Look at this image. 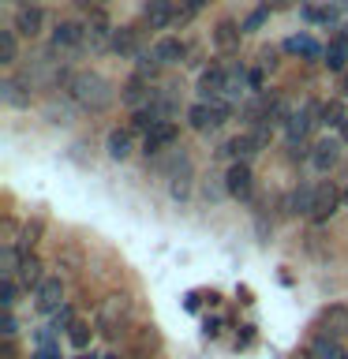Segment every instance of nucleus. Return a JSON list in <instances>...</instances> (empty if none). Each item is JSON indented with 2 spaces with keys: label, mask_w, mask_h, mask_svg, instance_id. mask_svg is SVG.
<instances>
[{
  "label": "nucleus",
  "mask_w": 348,
  "mask_h": 359,
  "mask_svg": "<svg viewBox=\"0 0 348 359\" xmlns=\"http://www.w3.org/2000/svg\"><path fill=\"white\" fill-rule=\"evenodd\" d=\"M67 97L86 112H105L112 105V97H116V90H112V83L98 72H75L67 79Z\"/></svg>",
  "instance_id": "obj_1"
},
{
  "label": "nucleus",
  "mask_w": 348,
  "mask_h": 359,
  "mask_svg": "<svg viewBox=\"0 0 348 359\" xmlns=\"http://www.w3.org/2000/svg\"><path fill=\"white\" fill-rule=\"evenodd\" d=\"M128 318H131V299H128V296H109V299H101V307H98V333L116 337L123 325H128Z\"/></svg>",
  "instance_id": "obj_2"
},
{
  "label": "nucleus",
  "mask_w": 348,
  "mask_h": 359,
  "mask_svg": "<svg viewBox=\"0 0 348 359\" xmlns=\"http://www.w3.org/2000/svg\"><path fill=\"white\" fill-rule=\"evenodd\" d=\"M229 116H232V105H229V101H199V105L187 109V123H191L195 131L221 128Z\"/></svg>",
  "instance_id": "obj_3"
},
{
  "label": "nucleus",
  "mask_w": 348,
  "mask_h": 359,
  "mask_svg": "<svg viewBox=\"0 0 348 359\" xmlns=\"http://www.w3.org/2000/svg\"><path fill=\"white\" fill-rule=\"evenodd\" d=\"M314 116H322V109L314 105V101H303V105L292 112V120L285 123V131H288V146H303V139H307V131L314 128Z\"/></svg>",
  "instance_id": "obj_4"
},
{
  "label": "nucleus",
  "mask_w": 348,
  "mask_h": 359,
  "mask_svg": "<svg viewBox=\"0 0 348 359\" xmlns=\"http://www.w3.org/2000/svg\"><path fill=\"white\" fill-rule=\"evenodd\" d=\"M344 202V195L341 191H337L330 180H326V184H314V210H311V221L314 224H326L337 213V206H341Z\"/></svg>",
  "instance_id": "obj_5"
},
{
  "label": "nucleus",
  "mask_w": 348,
  "mask_h": 359,
  "mask_svg": "<svg viewBox=\"0 0 348 359\" xmlns=\"http://www.w3.org/2000/svg\"><path fill=\"white\" fill-rule=\"evenodd\" d=\"M64 303V280L60 277H45L38 288H34V307L41 314H56Z\"/></svg>",
  "instance_id": "obj_6"
},
{
  "label": "nucleus",
  "mask_w": 348,
  "mask_h": 359,
  "mask_svg": "<svg viewBox=\"0 0 348 359\" xmlns=\"http://www.w3.org/2000/svg\"><path fill=\"white\" fill-rule=\"evenodd\" d=\"M142 19L150 22V30H168L180 19V11L173 0H146L142 4Z\"/></svg>",
  "instance_id": "obj_7"
},
{
  "label": "nucleus",
  "mask_w": 348,
  "mask_h": 359,
  "mask_svg": "<svg viewBox=\"0 0 348 359\" xmlns=\"http://www.w3.org/2000/svg\"><path fill=\"white\" fill-rule=\"evenodd\" d=\"M251 187H255L251 165H243V161H232V168L225 172V191H229L232 198H251Z\"/></svg>",
  "instance_id": "obj_8"
},
{
  "label": "nucleus",
  "mask_w": 348,
  "mask_h": 359,
  "mask_svg": "<svg viewBox=\"0 0 348 359\" xmlns=\"http://www.w3.org/2000/svg\"><path fill=\"white\" fill-rule=\"evenodd\" d=\"M176 135H180V128H176L173 120L157 123V128H154L150 135H142V154H146V157H157L161 150H168V146L176 142Z\"/></svg>",
  "instance_id": "obj_9"
},
{
  "label": "nucleus",
  "mask_w": 348,
  "mask_h": 359,
  "mask_svg": "<svg viewBox=\"0 0 348 359\" xmlns=\"http://www.w3.org/2000/svg\"><path fill=\"white\" fill-rule=\"evenodd\" d=\"M341 161V139H322V142H314L311 146V165H314V172H330V168Z\"/></svg>",
  "instance_id": "obj_10"
},
{
  "label": "nucleus",
  "mask_w": 348,
  "mask_h": 359,
  "mask_svg": "<svg viewBox=\"0 0 348 359\" xmlns=\"http://www.w3.org/2000/svg\"><path fill=\"white\" fill-rule=\"evenodd\" d=\"M120 101H123V105H131L135 112H139V109H146V105L154 101V90H150V83H146V79L131 75L128 83L120 86Z\"/></svg>",
  "instance_id": "obj_11"
},
{
  "label": "nucleus",
  "mask_w": 348,
  "mask_h": 359,
  "mask_svg": "<svg viewBox=\"0 0 348 359\" xmlns=\"http://www.w3.org/2000/svg\"><path fill=\"white\" fill-rule=\"evenodd\" d=\"M319 330H322V337H333V341H341V337L348 333V307H344V303H333V307L322 311Z\"/></svg>",
  "instance_id": "obj_12"
},
{
  "label": "nucleus",
  "mask_w": 348,
  "mask_h": 359,
  "mask_svg": "<svg viewBox=\"0 0 348 359\" xmlns=\"http://www.w3.org/2000/svg\"><path fill=\"white\" fill-rule=\"evenodd\" d=\"M45 27V11L38 4H19L15 11V34H22V38H38Z\"/></svg>",
  "instance_id": "obj_13"
},
{
  "label": "nucleus",
  "mask_w": 348,
  "mask_h": 359,
  "mask_svg": "<svg viewBox=\"0 0 348 359\" xmlns=\"http://www.w3.org/2000/svg\"><path fill=\"white\" fill-rule=\"evenodd\" d=\"M0 97H4L11 109H27V105H30V75H11V79H4Z\"/></svg>",
  "instance_id": "obj_14"
},
{
  "label": "nucleus",
  "mask_w": 348,
  "mask_h": 359,
  "mask_svg": "<svg viewBox=\"0 0 348 359\" xmlns=\"http://www.w3.org/2000/svg\"><path fill=\"white\" fill-rule=\"evenodd\" d=\"M86 41V27L83 22H75V19H60L56 22V30H53V45L56 49H72V45H83Z\"/></svg>",
  "instance_id": "obj_15"
},
{
  "label": "nucleus",
  "mask_w": 348,
  "mask_h": 359,
  "mask_svg": "<svg viewBox=\"0 0 348 359\" xmlns=\"http://www.w3.org/2000/svg\"><path fill=\"white\" fill-rule=\"evenodd\" d=\"M154 60L157 64H180V60H184V56H187V45L184 41H180V38H161V41H154Z\"/></svg>",
  "instance_id": "obj_16"
},
{
  "label": "nucleus",
  "mask_w": 348,
  "mask_h": 359,
  "mask_svg": "<svg viewBox=\"0 0 348 359\" xmlns=\"http://www.w3.org/2000/svg\"><path fill=\"white\" fill-rule=\"evenodd\" d=\"M258 150H262V146L255 142V135H251V131H247V135H236V139L225 142V150H221V154H229V157H236V161H243V165H247Z\"/></svg>",
  "instance_id": "obj_17"
},
{
  "label": "nucleus",
  "mask_w": 348,
  "mask_h": 359,
  "mask_svg": "<svg viewBox=\"0 0 348 359\" xmlns=\"http://www.w3.org/2000/svg\"><path fill=\"white\" fill-rule=\"evenodd\" d=\"M326 67H330V72H344L348 67V30H341L330 45H326Z\"/></svg>",
  "instance_id": "obj_18"
},
{
  "label": "nucleus",
  "mask_w": 348,
  "mask_h": 359,
  "mask_svg": "<svg viewBox=\"0 0 348 359\" xmlns=\"http://www.w3.org/2000/svg\"><path fill=\"white\" fill-rule=\"evenodd\" d=\"M288 213H296V217H311V210H314V187L311 184H300V187H292V195H288Z\"/></svg>",
  "instance_id": "obj_19"
},
{
  "label": "nucleus",
  "mask_w": 348,
  "mask_h": 359,
  "mask_svg": "<svg viewBox=\"0 0 348 359\" xmlns=\"http://www.w3.org/2000/svg\"><path fill=\"white\" fill-rule=\"evenodd\" d=\"M307 355H311V359H348L344 344H341V341H333V337H322V333L311 341Z\"/></svg>",
  "instance_id": "obj_20"
},
{
  "label": "nucleus",
  "mask_w": 348,
  "mask_h": 359,
  "mask_svg": "<svg viewBox=\"0 0 348 359\" xmlns=\"http://www.w3.org/2000/svg\"><path fill=\"white\" fill-rule=\"evenodd\" d=\"M285 49L296 53V56H307V60H322V56H326V49H322V45L314 41V38H307V34H296V38H288Z\"/></svg>",
  "instance_id": "obj_21"
},
{
  "label": "nucleus",
  "mask_w": 348,
  "mask_h": 359,
  "mask_svg": "<svg viewBox=\"0 0 348 359\" xmlns=\"http://www.w3.org/2000/svg\"><path fill=\"white\" fill-rule=\"evenodd\" d=\"M240 27H236V22L232 19H221L218 22V27H213V45H218V49H225V53H229V49H236V45H240Z\"/></svg>",
  "instance_id": "obj_22"
},
{
  "label": "nucleus",
  "mask_w": 348,
  "mask_h": 359,
  "mask_svg": "<svg viewBox=\"0 0 348 359\" xmlns=\"http://www.w3.org/2000/svg\"><path fill=\"white\" fill-rule=\"evenodd\" d=\"M105 150L112 161H128L131 157V131H109V142H105Z\"/></svg>",
  "instance_id": "obj_23"
},
{
  "label": "nucleus",
  "mask_w": 348,
  "mask_h": 359,
  "mask_svg": "<svg viewBox=\"0 0 348 359\" xmlns=\"http://www.w3.org/2000/svg\"><path fill=\"white\" fill-rule=\"evenodd\" d=\"M15 280H19V285H34V288H38L41 285V262H38V258H34V255H22V262H19V273H15Z\"/></svg>",
  "instance_id": "obj_24"
},
{
  "label": "nucleus",
  "mask_w": 348,
  "mask_h": 359,
  "mask_svg": "<svg viewBox=\"0 0 348 359\" xmlns=\"http://www.w3.org/2000/svg\"><path fill=\"white\" fill-rule=\"evenodd\" d=\"M109 49L120 53V56H131L135 49H139V38H135L131 27H120V30H112V45H109Z\"/></svg>",
  "instance_id": "obj_25"
},
{
  "label": "nucleus",
  "mask_w": 348,
  "mask_h": 359,
  "mask_svg": "<svg viewBox=\"0 0 348 359\" xmlns=\"http://www.w3.org/2000/svg\"><path fill=\"white\" fill-rule=\"evenodd\" d=\"M41 232H45V221H41V217H38V221H27V224H22V236L15 240V247H19L22 255H30V247L38 243Z\"/></svg>",
  "instance_id": "obj_26"
},
{
  "label": "nucleus",
  "mask_w": 348,
  "mask_h": 359,
  "mask_svg": "<svg viewBox=\"0 0 348 359\" xmlns=\"http://www.w3.org/2000/svg\"><path fill=\"white\" fill-rule=\"evenodd\" d=\"M19 56V41H15V30H0V64L11 67Z\"/></svg>",
  "instance_id": "obj_27"
},
{
  "label": "nucleus",
  "mask_w": 348,
  "mask_h": 359,
  "mask_svg": "<svg viewBox=\"0 0 348 359\" xmlns=\"http://www.w3.org/2000/svg\"><path fill=\"white\" fill-rule=\"evenodd\" d=\"M0 303H4V311H8V314H11V307L19 303V280H15V277L0 280Z\"/></svg>",
  "instance_id": "obj_28"
},
{
  "label": "nucleus",
  "mask_w": 348,
  "mask_h": 359,
  "mask_svg": "<svg viewBox=\"0 0 348 359\" xmlns=\"http://www.w3.org/2000/svg\"><path fill=\"white\" fill-rule=\"evenodd\" d=\"M344 109H341V101H330V105H322V123H330V128L341 131V123H344Z\"/></svg>",
  "instance_id": "obj_29"
},
{
  "label": "nucleus",
  "mask_w": 348,
  "mask_h": 359,
  "mask_svg": "<svg viewBox=\"0 0 348 359\" xmlns=\"http://www.w3.org/2000/svg\"><path fill=\"white\" fill-rule=\"evenodd\" d=\"M266 22H269V8H255L251 15L240 22V30H243V34H255L258 27H266Z\"/></svg>",
  "instance_id": "obj_30"
},
{
  "label": "nucleus",
  "mask_w": 348,
  "mask_h": 359,
  "mask_svg": "<svg viewBox=\"0 0 348 359\" xmlns=\"http://www.w3.org/2000/svg\"><path fill=\"white\" fill-rule=\"evenodd\" d=\"M90 333H94V330H90L86 322H75L72 330H67V341H72L75 348H86V344H90Z\"/></svg>",
  "instance_id": "obj_31"
},
{
  "label": "nucleus",
  "mask_w": 348,
  "mask_h": 359,
  "mask_svg": "<svg viewBox=\"0 0 348 359\" xmlns=\"http://www.w3.org/2000/svg\"><path fill=\"white\" fill-rule=\"evenodd\" d=\"M64 266H83V255H79V247H67V251L60 255Z\"/></svg>",
  "instance_id": "obj_32"
},
{
  "label": "nucleus",
  "mask_w": 348,
  "mask_h": 359,
  "mask_svg": "<svg viewBox=\"0 0 348 359\" xmlns=\"http://www.w3.org/2000/svg\"><path fill=\"white\" fill-rule=\"evenodd\" d=\"M0 333H4V341H11V337L19 333V322H15V314H8V318H4V325H0Z\"/></svg>",
  "instance_id": "obj_33"
},
{
  "label": "nucleus",
  "mask_w": 348,
  "mask_h": 359,
  "mask_svg": "<svg viewBox=\"0 0 348 359\" xmlns=\"http://www.w3.org/2000/svg\"><path fill=\"white\" fill-rule=\"evenodd\" d=\"M262 64L266 67H277V53L274 49H262Z\"/></svg>",
  "instance_id": "obj_34"
},
{
  "label": "nucleus",
  "mask_w": 348,
  "mask_h": 359,
  "mask_svg": "<svg viewBox=\"0 0 348 359\" xmlns=\"http://www.w3.org/2000/svg\"><path fill=\"white\" fill-rule=\"evenodd\" d=\"M34 359H60V355H56V352H49V348H41V352L34 355Z\"/></svg>",
  "instance_id": "obj_35"
},
{
  "label": "nucleus",
  "mask_w": 348,
  "mask_h": 359,
  "mask_svg": "<svg viewBox=\"0 0 348 359\" xmlns=\"http://www.w3.org/2000/svg\"><path fill=\"white\" fill-rule=\"evenodd\" d=\"M288 4H292V0H274V4H266V8H269V11H277V8H288Z\"/></svg>",
  "instance_id": "obj_36"
},
{
  "label": "nucleus",
  "mask_w": 348,
  "mask_h": 359,
  "mask_svg": "<svg viewBox=\"0 0 348 359\" xmlns=\"http://www.w3.org/2000/svg\"><path fill=\"white\" fill-rule=\"evenodd\" d=\"M202 4H206V0H187V8H191V11H199Z\"/></svg>",
  "instance_id": "obj_37"
},
{
  "label": "nucleus",
  "mask_w": 348,
  "mask_h": 359,
  "mask_svg": "<svg viewBox=\"0 0 348 359\" xmlns=\"http://www.w3.org/2000/svg\"><path fill=\"white\" fill-rule=\"evenodd\" d=\"M341 142H348V120L341 123Z\"/></svg>",
  "instance_id": "obj_38"
},
{
  "label": "nucleus",
  "mask_w": 348,
  "mask_h": 359,
  "mask_svg": "<svg viewBox=\"0 0 348 359\" xmlns=\"http://www.w3.org/2000/svg\"><path fill=\"white\" fill-rule=\"evenodd\" d=\"M75 4H83V8H90V4H98V0H75Z\"/></svg>",
  "instance_id": "obj_39"
},
{
  "label": "nucleus",
  "mask_w": 348,
  "mask_h": 359,
  "mask_svg": "<svg viewBox=\"0 0 348 359\" xmlns=\"http://www.w3.org/2000/svg\"><path fill=\"white\" fill-rule=\"evenodd\" d=\"M344 94H348V75H344Z\"/></svg>",
  "instance_id": "obj_40"
},
{
  "label": "nucleus",
  "mask_w": 348,
  "mask_h": 359,
  "mask_svg": "<svg viewBox=\"0 0 348 359\" xmlns=\"http://www.w3.org/2000/svg\"><path fill=\"white\" fill-rule=\"evenodd\" d=\"M344 202H348V191H344Z\"/></svg>",
  "instance_id": "obj_41"
},
{
  "label": "nucleus",
  "mask_w": 348,
  "mask_h": 359,
  "mask_svg": "<svg viewBox=\"0 0 348 359\" xmlns=\"http://www.w3.org/2000/svg\"><path fill=\"white\" fill-rule=\"evenodd\" d=\"M98 4H105V0H98Z\"/></svg>",
  "instance_id": "obj_42"
}]
</instances>
